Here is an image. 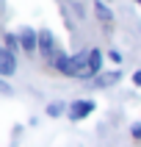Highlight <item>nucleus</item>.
Instances as JSON below:
<instances>
[{
  "mask_svg": "<svg viewBox=\"0 0 141 147\" xmlns=\"http://www.w3.org/2000/svg\"><path fill=\"white\" fill-rule=\"evenodd\" d=\"M89 56L91 50H80L75 56H66V53H58L53 67H55L61 75H69V78H83L86 81V72H89Z\"/></svg>",
  "mask_w": 141,
  "mask_h": 147,
  "instance_id": "nucleus-1",
  "label": "nucleus"
},
{
  "mask_svg": "<svg viewBox=\"0 0 141 147\" xmlns=\"http://www.w3.org/2000/svg\"><path fill=\"white\" fill-rule=\"evenodd\" d=\"M94 108H97V106H94V100H72L69 108H66V114H69L72 122H80V119H86Z\"/></svg>",
  "mask_w": 141,
  "mask_h": 147,
  "instance_id": "nucleus-2",
  "label": "nucleus"
},
{
  "mask_svg": "<svg viewBox=\"0 0 141 147\" xmlns=\"http://www.w3.org/2000/svg\"><path fill=\"white\" fill-rule=\"evenodd\" d=\"M17 36H19V47L28 50V53H33V50L39 47V33L33 31V28H28V25H25V28H19V33H17Z\"/></svg>",
  "mask_w": 141,
  "mask_h": 147,
  "instance_id": "nucleus-3",
  "label": "nucleus"
},
{
  "mask_svg": "<svg viewBox=\"0 0 141 147\" xmlns=\"http://www.w3.org/2000/svg\"><path fill=\"white\" fill-rule=\"evenodd\" d=\"M39 50H41V56L44 58H53L55 61V39H53V33L50 31H39Z\"/></svg>",
  "mask_w": 141,
  "mask_h": 147,
  "instance_id": "nucleus-4",
  "label": "nucleus"
},
{
  "mask_svg": "<svg viewBox=\"0 0 141 147\" xmlns=\"http://www.w3.org/2000/svg\"><path fill=\"white\" fill-rule=\"evenodd\" d=\"M14 69H17L14 53H11L8 47H3V50H0V75H3V78H8V75H14Z\"/></svg>",
  "mask_w": 141,
  "mask_h": 147,
  "instance_id": "nucleus-5",
  "label": "nucleus"
},
{
  "mask_svg": "<svg viewBox=\"0 0 141 147\" xmlns=\"http://www.w3.org/2000/svg\"><path fill=\"white\" fill-rule=\"evenodd\" d=\"M100 69H102V53L94 47V50H91V56H89V72H86V81H89V78H97Z\"/></svg>",
  "mask_w": 141,
  "mask_h": 147,
  "instance_id": "nucleus-6",
  "label": "nucleus"
},
{
  "mask_svg": "<svg viewBox=\"0 0 141 147\" xmlns=\"http://www.w3.org/2000/svg\"><path fill=\"white\" fill-rule=\"evenodd\" d=\"M94 14H97L100 20H102V22H111V20H114V14H111V8H108L105 3H102V0H97V3H94Z\"/></svg>",
  "mask_w": 141,
  "mask_h": 147,
  "instance_id": "nucleus-7",
  "label": "nucleus"
},
{
  "mask_svg": "<svg viewBox=\"0 0 141 147\" xmlns=\"http://www.w3.org/2000/svg\"><path fill=\"white\" fill-rule=\"evenodd\" d=\"M64 103H53V106H47V114L50 117H61V114H64Z\"/></svg>",
  "mask_w": 141,
  "mask_h": 147,
  "instance_id": "nucleus-8",
  "label": "nucleus"
},
{
  "mask_svg": "<svg viewBox=\"0 0 141 147\" xmlns=\"http://www.w3.org/2000/svg\"><path fill=\"white\" fill-rule=\"evenodd\" d=\"M17 42H19V36H14V33H6V47L11 50V53H14V50L19 47V45H17Z\"/></svg>",
  "mask_w": 141,
  "mask_h": 147,
  "instance_id": "nucleus-9",
  "label": "nucleus"
},
{
  "mask_svg": "<svg viewBox=\"0 0 141 147\" xmlns=\"http://www.w3.org/2000/svg\"><path fill=\"white\" fill-rule=\"evenodd\" d=\"M116 78H119V72H114V75H100V78H97V86H108V83H114Z\"/></svg>",
  "mask_w": 141,
  "mask_h": 147,
  "instance_id": "nucleus-10",
  "label": "nucleus"
},
{
  "mask_svg": "<svg viewBox=\"0 0 141 147\" xmlns=\"http://www.w3.org/2000/svg\"><path fill=\"white\" fill-rule=\"evenodd\" d=\"M130 133L136 136V139H141V122H136V125H133V128H130Z\"/></svg>",
  "mask_w": 141,
  "mask_h": 147,
  "instance_id": "nucleus-11",
  "label": "nucleus"
},
{
  "mask_svg": "<svg viewBox=\"0 0 141 147\" xmlns=\"http://www.w3.org/2000/svg\"><path fill=\"white\" fill-rule=\"evenodd\" d=\"M133 83H136V86L141 89V69H138V72H133Z\"/></svg>",
  "mask_w": 141,
  "mask_h": 147,
  "instance_id": "nucleus-12",
  "label": "nucleus"
},
{
  "mask_svg": "<svg viewBox=\"0 0 141 147\" xmlns=\"http://www.w3.org/2000/svg\"><path fill=\"white\" fill-rule=\"evenodd\" d=\"M136 3H138V6H141V0H136Z\"/></svg>",
  "mask_w": 141,
  "mask_h": 147,
  "instance_id": "nucleus-13",
  "label": "nucleus"
}]
</instances>
